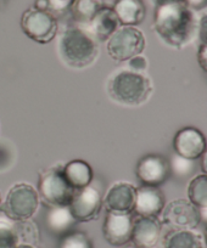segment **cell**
<instances>
[{"label": "cell", "mask_w": 207, "mask_h": 248, "mask_svg": "<svg viewBox=\"0 0 207 248\" xmlns=\"http://www.w3.org/2000/svg\"><path fill=\"white\" fill-rule=\"evenodd\" d=\"M152 27L159 37L171 47L184 49L196 37L197 21L195 11L184 3L156 6Z\"/></svg>", "instance_id": "6da1fadb"}, {"label": "cell", "mask_w": 207, "mask_h": 248, "mask_svg": "<svg viewBox=\"0 0 207 248\" xmlns=\"http://www.w3.org/2000/svg\"><path fill=\"white\" fill-rule=\"evenodd\" d=\"M58 54L67 67L84 70L96 61L99 46L96 39L87 30L68 27L59 37Z\"/></svg>", "instance_id": "7a4b0ae2"}, {"label": "cell", "mask_w": 207, "mask_h": 248, "mask_svg": "<svg viewBox=\"0 0 207 248\" xmlns=\"http://www.w3.org/2000/svg\"><path fill=\"white\" fill-rule=\"evenodd\" d=\"M152 84L143 73L122 70L112 75L108 82V94L111 100L128 107H138L149 100Z\"/></svg>", "instance_id": "3957f363"}, {"label": "cell", "mask_w": 207, "mask_h": 248, "mask_svg": "<svg viewBox=\"0 0 207 248\" xmlns=\"http://www.w3.org/2000/svg\"><path fill=\"white\" fill-rule=\"evenodd\" d=\"M38 195L47 207L68 206L76 190L67 183L63 167L55 166L39 173Z\"/></svg>", "instance_id": "277c9868"}, {"label": "cell", "mask_w": 207, "mask_h": 248, "mask_svg": "<svg viewBox=\"0 0 207 248\" xmlns=\"http://www.w3.org/2000/svg\"><path fill=\"white\" fill-rule=\"evenodd\" d=\"M39 195L32 185L26 183L16 184L9 190L0 209L4 216L13 221L32 219L39 207Z\"/></svg>", "instance_id": "5b68a950"}, {"label": "cell", "mask_w": 207, "mask_h": 248, "mask_svg": "<svg viewBox=\"0 0 207 248\" xmlns=\"http://www.w3.org/2000/svg\"><path fill=\"white\" fill-rule=\"evenodd\" d=\"M145 45L146 40L142 31L130 26H122L108 39V52L115 61L125 62L142 54Z\"/></svg>", "instance_id": "8992f818"}, {"label": "cell", "mask_w": 207, "mask_h": 248, "mask_svg": "<svg viewBox=\"0 0 207 248\" xmlns=\"http://www.w3.org/2000/svg\"><path fill=\"white\" fill-rule=\"evenodd\" d=\"M21 28L30 39L39 44H48L55 39L59 25L55 16L50 11L31 8L22 14Z\"/></svg>", "instance_id": "52a82bcc"}, {"label": "cell", "mask_w": 207, "mask_h": 248, "mask_svg": "<svg viewBox=\"0 0 207 248\" xmlns=\"http://www.w3.org/2000/svg\"><path fill=\"white\" fill-rule=\"evenodd\" d=\"M162 224L175 230H194L201 223V216L197 207L189 200L178 199L163 207Z\"/></svg>", "instance_id": "ba28073f"}, {"label": "cell", "mask_w": 207, "mask_h": 248, "mask_svg": "<svg viewBox=\"0 0 207 248\" xmlns=\"http://www.w3.org/2000/svg\"><path fill=\"white\" fill-rule=\"evenodd\" d=\"M71 213L77 223H89L99 217L102 208V196L93 186L76 190L70 204Z\"/></svg>", "instance_id": "9c48e42d"}, {"label": "cell", "mask_w": 207, "mask_h": 248, "mask_svg": "<svg viewBox=\"0 0 207 248\" xmlns=\"http://www.w3.org/2000/svg\"><path fill=\"white\" fill-rule=\"evenodd\" d=\"M135 174L142 185L159 187L163 185L170 178V162L161 155H145L138 162Z\"/></svg>", "instance_id": "30bf717a"}, {"label": "cell", "mask_w": 207, "mask_h": 248, "mask_svg": "<svg viewBox=\"0 0 207 248\" xmlns=\"http://www.w3.org/2000/svg\"><path fill=\"white\" fill-rule=\"evenodd\" d=\"M133 213L108 212L102 225V235L106 242L115 247H123L132 241Z\"/></svg>", "instance_id": "8fae6325"}, {"label": "cell", "mask_w": 207, "mask_h": 248, "mask_svg": "<svg viewBox=\"0 0 207 248\" xmlns=\"http://www.w3.org/2000/svg\"><path fill=\"white\" fill-rule=\"evenodd\" d=\"M175 154L184 158L199 159L206 152V138L204 133L192 127H185L178 130L173 138Z\"/></svg>", "instance_id": "7c38bea8"}, {"label": "cell", "mask_w": 207, "mask_h": 248, "mask_svg": "<svg viewBox=\"0 0 207 248\" xmlns=\"http://www.w3.org/2000/svg\"><path fill=\"white\" fill-rule=\"evenodd\" d=\"M162 225L158 218L138 217L133 220L132 241L139 248H155L161 241Z\"/></svg>", "instance_id": "4fadbf2b"}, {"label": "cell", "mask_w": 207, "mask_h": 248, "mask_svg": "<svg viewBox=\"0 0 207 248\" xmlns=\"http://www.w3.org/2000/svg\"><path fill=\"white\" fill-rule=\"evenodd\" d=\"M137 197V187L128 183H117L109 190L102 206L108 212L115 213H133Z\"/></svg>", "instance_id": "5bb4252c"}, {"label": "cell", "mask_w": 207, "mask_h": 248, "mask_svg": "<svg viewBox=\"0 0 207 248\" xmlns=\"http://www.w3.org/2000/svg\"><path fill=\"white\" fill-rule=\"evenodd\" d=\"M165 195L159 187L142 185L137 189L134 213L138 217L159 218L165 204Z\"/></svg>", "instance_id": "9a60e30c"}, {"label": "cell", "mask_w": 207, "mask_h": 248, "mask_svg": "<svg viewBox=\"0 0 207 248\" xmlns=\"http://www.w3.org/2000/svg\"><path fill=\"white\" fill-rule=\"evenodd\" d=\"M88 27H89V30L87 31L95 39L100 40V42H108L109 38L120 27V21H118L112 8L102 6L95 14Z\"/></svg>", "instance_id": "2e32d148"}, {"label": "cell", "mask_w": 207, "mask_h": 248, "mask_svg": "<svg viewBox=\"0 0 207 248\" xmlns=\"http://www.w3.org/2000/svg\"><path fill=\"white\" fill-rule=\"evenodd\" d=\"M76 224L77 221L73 218L68 206L48 207V212L45 214V225L53 235L61 237L65 233L72 231Z\"/></svg>", "instance_id": "e0dca14e"}, {"label": "cell", "mask_w": 207, "mask_h": 248, "mask_svg": "<svg viewBox=\"0 0 207 248\" xmlns=\"http://www.w3.org/2000/svg\"><path fill=\"white\" fill-rule=\"evenodd\" d=\"M112 10L115 11L120 25L130 27L140 25L146 15V8L143 0H116Z\"/></svg>", "instance_id": "ac0fdd59"}, {"label": "cell", "mask_w": 207, "mask_h": 248, "mask_svg": "<svg viewBox=\"0 0 207 248\" xmlns=\"http://www.w3.org/2000/svg\"><path fill=\"white\" fill-rule=\"evenodd\" d=\"M63 173L67 183L75 190H80L92 184L94 173L89 163L82 159H75L63 167Z\"/></svg>", "instance_id": "d6986e66"}, {"label": "cell", "mask_w": 207, "mask_h": 248, "mask_svg": "<svg viewBox=\"0 0 207 248\" xmlns=\"http://www.w3.org/2000/svg\"><path fill=\"white\" fill-rule=\"evenodd\" d=\"M162 248H205V241L194 230H172L166 233Z\"/></svg>", "instance_id": "ffe728a7"}, {"label": "cell", "mask_w": 207, "mask_h": 248, "mask_svg": "<svg viewBox=\"0 0 207 248\" xmlns=\"http://www.w3.org/2000/svg\"><path fill=\"white\" fill-rule=\"evenodd\" d=\"M101 8L100 0H76L70 10L76 22L88 26Z\"/></svg>", "instance_id": "44dd1931"}, {"label": "cell", "mask_w": 207, "mask_h": 248, "mask_svg": "<svg viewBox=\"0 0 207 248\" xmlns=\"http://www.w3.org/2000/svg\"><path fill=\"white\" fill-rule=\"evenodd\" d=\"M189 201L197 208H207V176L206 174L196 175L188 185Z\"/></svg>", "instance_id": "7402d4cb"}, {"label": "cell", "mask_w": 207, "mask_h": 248, "mask_svg": "<svg viewBox=\"0 0 207 248\" xmlns=\"http://www.w3.org/2000/svg\"><path fill=\"white\" fill-rule=\"evenodd\" d=\"M16 233H17L18 245H30L37 247L40 241V232L37 223L32 219H26L22 221H15Z\"/></svg>", "instance_id": "603a6c76"}, {"label": "cell", "mask_w": 207, "mask_h": 248, "mask_svg": "<svg viewBox=\"0 0 207 248\" xmlns=\"http://www.w3.org/2000/svg\"><path fill=\"white\" fill-rule=\"evenodd\" d=\"M18 245L15 221L6 216H0V248H16Z\"/></svg>", "instance_id": "cb8c5ba5"}, {"label": "cell", "mask_w": 207, "mask_h": 248, "mask_svg": "<svg viewBox=\"0 0 207 248\" xmlns=\"http://www.w3.org/2000/svg\"><path fill=\"white\" fill-rule=\"evenodd\" d=\"M58 248H94L89 236L83 231L72 230L61 236Z\"/></svg>", "instance_id": "d4e9b609"}, {"label": "cell", "mask_w": 207, "mask_h": 248, "mask_svg": "<svg viewBox=\"0 0 207 248\" xmlns=\"http://www.w3.org/2000/svg\"><path fill=\"white\" fill-rule=\"evenodd\" d=\"M16 149L10 141L0 139V174L6 173L16 162Z\"/></svg>", "instance_id": "484cf974"}, {"label": "cell", "mask_w": 207, "mask_h": 248, "mask_svg": "<svg viewBox=\"0 0 207 248\" xmlns=\"http://www.w3.org/2000/svg\"><path fill=\"white\" fill-rule=\"evenodd\" d=\"M170 168L171 173L179 176V178H185V176H189L190 174H192L195 169V164L194 161H191V159L184 158V157H180L175 154V156L172 157L170 162Z\"/></svg>", "instance_id": "4316f807"}, {"label": "cell", "mask_w": 207, "mask_h": 248, "mask_svg": "<svg viewBox=\"0 0 207 248\" xmlns=\"http://www.w3.org/2000/svg\"><path fill=\"white\" fill-rule=\"evenodd\" d=\"M49 4V11L51 14H63L72 8L76 0H47Z\"/></svg>", "instance_id": "83f0119b"}, {"label": "cell", "mask_w": 207, "mask_h": 248, "mask_svg": "<svg viewBox=\"0 0 207 248\" xmlns=\"http://www.w3.org/2000/svg\"><path fill=\"white\" fill-rule=\"evenodd\" d=\"M128 65H129L130 71H133V72L143 73L147 68V60L142 55H137V56H133L132 59L128 60Z\"/></svg>", "instance_id": "f1b7e54d"}, {"label": "cell", "mask_w": 207, "mask_h": 248, "mask_svg": "<svg viewBox=\"0 0 207 248\" xmlns=\"http://www.w3.org/2000/svg\"><path fill=\"white\" fill-rule=\"evenodd\" d=\"M197 61L202 70L206 72L207 66V44H200L199 51H197Z\"/></svg>", "instance_id": "f546056e"}, {"label": "cell", "mask_w": 207, "mask_h": 248, "mask_svg": "<svg viewBox=\"0 0 207 248\" xmlns=\"http://www.w3.org/2000/svg\"><path fill=\"white\" fill-rule=\"evenodd\" d=\"M184 4L192 11H201L206 9L207 0H184Z\"/></svg>", "instance_id": "4dcf8cb0"}, {"label": "cell", "mask_w": 207, "mask_h": 248, "mask_svg": "<svg viewBox=\"0 0 207 248\" xmlns=\"http://www.w3.org/2000/svg\"><path fill=\"white\" fill-rule=\"evenodd\" d=\"M207 18H206V14L202 16V18L200 20V26H199V30H200V39H201V44H207L206 43V37H207Z\"/></svg>", "instance_id": "1f68e13d"}, {"label": "cell", "mask_w": 207, "mask_h": 248, "mask_svg": "<svg viewBox=\"0 0 207 248\" xmlns=\"http://www.w3.org/2000/svg\"><path fill=\"white\" fill-rule=\"evenodd\" d=\"M155 8L156 6H163L170 5V4H177V3H184V0H152Z\"/></svg>", "instance_id": "d6a6232c"}, {"label": "cell", "mask_w": 207, "mask_h": 248, "mask_svg": "<svg viewBox=\"0 0 207 248\" xmlns=\"http://www.w3.org/2000/svg\"><path fill=\"white\" fill-rule=\"evenodd\" d=\"M33 8L42 11H49V4H48L47 0H35L34 6H33Z\"/></svg>", "instance_id": "836d02e7"}, {"label": "cell", "mask_w": 207, "mask_h": 248, "mask_svg": "<svg viewBox=\"0 0 207 248\" xmlns=\"http://www.w3.org/2000/svg\"><path fill=\"white\" fill-rule=\"evenodd\" d=\"M200 158L202 159V173L205 174L207 171V154H206V152H205V154L202 155Z\"/></svg>", "instance_id": "e575fe53"}, {"label": "cell", "mask_w": 207, "mask_h": 248, "mask_svg": "<svg viewBox=\"0 0 207 248\" xmlns=\"http://www.w3.org/2000/svg\"><path fill=\"white\" fill-rule=\"evenodd\" d=\"M16 248H37V247H33V246H30V245H23V243H20V245L16 246Z\"/></svg>", "instance_id": "d590c367"}, {"label": "cell", "mask_w": 207, "mask_h": 248, "mask_svg": "<svg viewBox=\"0 0 207 248\" xmlns=\"http://www.w3.org/2000/svg\"><path fill=\"white\" fill-rule=\"evenodd\" d=\"M6 3H8V0H0V8L5 5Z\"/></svg>", "instance_id": "8d00e7d4"}, {"label": "cell", "mask_w": 207, "mask_h": 248, "mask_svg": "<svg viewBox=\"0 0 207 248\" xmlns=\"http://www.w3.org/2000/svg\"><path fill=\"white\" fill-rule=\"evenodd\" d=\"M123 248H139V247H137V246H134V245H129V246H123Z\"/></svg>", "instance_id": "74e56055"}, {"label": "cell", "mask_w": 207, "mask_h": 248, "mask_svg": "<svg viewBox=\"0 0 207 248\" xmlns=\"http://www.w3.org/2000/svg\"><path fill=\"white\" fill-rule=\"evenodd\" d=\"M0 207H1V194H0Z\"/></svg>", "instance_id": "f35d334b"}]
</instances>
